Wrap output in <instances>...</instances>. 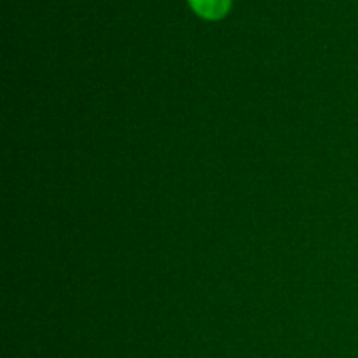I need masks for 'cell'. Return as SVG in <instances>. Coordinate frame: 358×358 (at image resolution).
Wrapping results in <instances>:
<instances>
[{
	"label": "cell",
	"instance_id": "6da1fadb",
	"mask_svg": "<svg viewBox=\"0 0 358 358\" xmlns=\"http://www.w3.org/2000/svg\"><path fill=\"white\" fill-rule=\"evenodd\" d=\"M231 3L233 0H189L192 10L210 21H217L226 16L231 9Z\"/></svg>",
	"mask_w": 358,
	"mask_h": 358
}]
</instances>
